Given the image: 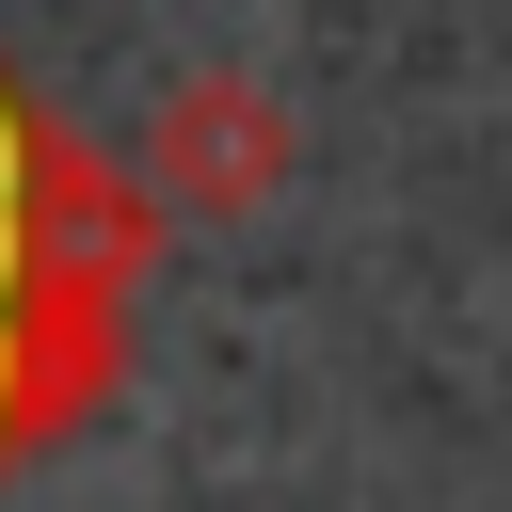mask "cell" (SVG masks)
<instances>
[{
	"mask_svg": "<svg viewBox=\"0 0 512 512\" xmlns=\"http://www.w3.org/2000/svg\"><path fill=\"white\" fill-rule=\"evenodd\" d=\"M288 160H304V128L256 64H192V80L144 96V192L192 208V224H256L288 192Z\"/></svg>",
	"mask_w": 512,
	"mask_h": 512,
	"instance_id": "6da1fadb",
	"label": "cell"
}]
</instances>
